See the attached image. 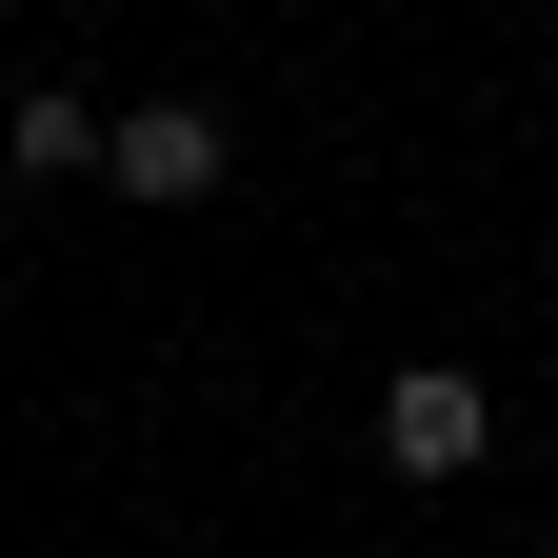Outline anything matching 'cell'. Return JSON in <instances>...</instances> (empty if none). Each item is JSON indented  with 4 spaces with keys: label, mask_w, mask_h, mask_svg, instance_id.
Returning a JSON list of instances; mask_svg holds the SVG:
<instances>
[{
    "label": "cell",
    "mask_w": 558,
    "mask_h": 558,
    "mask_svg": "<svg viewBox=\"0 0 558 558\" xmlns=\"http://www.w3.org/2000/svg\"><path fill=\"white\" fill-rule=\"evenodd\" d=\"M100 180H120V199H220V100H140Z\"/></svg>",
    "instance_id": "7a4b0ae2"
},
{
    "label": "cell",
    "mask_w": 558,
    "mask_h": 558,
    "mask_svg": "<svg viewBox=\"0 0 558 558\" xmlns=\"http://www.w3.org/2000/svg\"><path fill=\"white\" fill-rule=\"evenodd\" d=\"M0 160H21V180H81V160H120V120H100L81 81H40L21 120H0Z\"/></svg>",
    "instance_id": "3957f363"
},
{
    "label": "cell",
    "mask_w": 558,
    "mask_h": 558,
    "mask_svg": "<svg viewBox=\"0 0 558 558\" xmlns=\"http://www.w3.org/2000/svg\"><path fill=\"white\" fill-rule=\"evenodd\" d=\"M478 439H499V399H478L459 360H399V379H379V459H399V478H478Z\"/></svg>",
    "instance_id": "6da1fadb"
}]
</instances>
